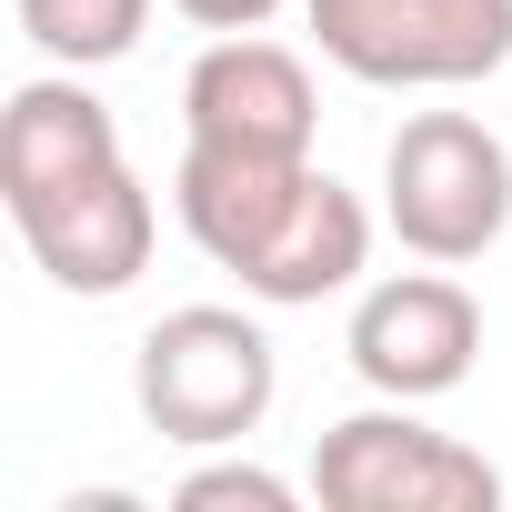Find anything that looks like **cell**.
Returning a JSON list of instances; mask_svg holds the SVG:
<instances>
[{
    "label": "cell",
    "mask_w": 512,
    "mask_h": 512,
    "mask_svg": "<svg viewBox=\"0 0 512 512\" xmlns=\"http://www.w3.org/2000/svg\"><path fill=\"white\" fill-rule=\"evenodd\" d=\"M171 11H181L191 31H262L282 0H171Z\"/></svg>",
    "instance_id": "7c38bea8"
},
{
    "label": "cell",
    "mask_w": 512,
    "mask_h": 512,
    "mask_svg": "<svg viewBox=\"0 0 512 512\" xmlns=\"http://www.w3.org/2000/svg\"><path fill=\"white\" fill-rule=\"evenodd\" d=\"M21 11V41L61 71H101V61H131L141 31H151V0H11Z\"/></svg>",
    "instance_id": "30bf717a"
},
{
    "label": "cell",
    "mask_w": 512,
    "mask_h": 512,
    "mask_svg": "<svg viewBox=\"0 0 512 512\" xmlns=\"http://www.w3.org/2000/svg\"><path fill=\"white\" fill-rule=\"evenodd\" d=\"M282 392V362H272V332L231 312V302H191V312H161L131 352V402L161 442L181 452H221L241 432H262Z\"/></svg>",
    "instance_id": "7a4b0ae2"
},
{
    "label": "cell",
    "mask_w": 512,
    "mask_h": 512,
    "mask_svg": "<svg viewBox=\"0 0 512 512\" xmlns=\"http://www.w3.org/2000/svg\"><path fill=\"white\" fill-rule=\"evenodd\" d=\"M382 221L412 262H482L512 231V151L472 111H412L382 151Z\"/></svg>",
    "instance_id": "3957f363"
},
{
    "label": "cell",
    "mask_w": 512,
    "mask_h": 512,
    "mask_svg": "<svg viewBox=\"0 0 512 512\" xmlns=\"http://www.w3.org/2000/svg\"><path fill=\"white\" fill-rule=\"evenodd\" d=\"M101 161H121V121L81 91V71H41L0 101V201H31Z\"/></svg>",
    "instance_id": "9c48e42d"
},
{
    "label": "cell",
    "mask_w": 512,
    "mask_h": 512,
    "mask_svg": "<svg viewBox=\"0 0 512 512\" xmlns=\"http://www.w3.org/2000/svg\"><path fill=\"white\" fill-rule=\"evenodd\" d=\"M312 131H322L312 71H302V51H282V41H262V31H221V41L181 71V141L302 161Z\"/></svg>",
    "instance_id": "ba28073f"
},
{
    "label": "cell",
    "mask_w": 512,
    "mask_h": 512,
    "mask_svg": "<svg viewBox=\"0 0 512 512\" xmlns=\"http://www.w3.org/2000/svg\"><path fill=\"white\" fill-rule=\"evenodd\" d=\"M11 221H21V241H31V262H41L61 292H81V302L131 292V282L151 272V241H161V201H151V181H141L131 161H101V171H81V181H51V191L11 201Z\"/></svg>",
    "instance_id": "52a82bcc"
},
{
    "label": "cell",
    "mask_w": 512,
    "mask_h": 512,
    "mask_svg": "<svg viewBox=\"0 0 512 512\" xmlns=\"http://www.w3.org/2000/svg\"><path fill=\"white\" fill-rule=\"evenodd\" d=\"M171 211L181 231L211 251V262L272 312H302V302H332L362 282L372 262V211L302 151V161H272V151H211V141H181V171H171Z\"/></svg>",
    "instance_id": "6da1fadb"
},
{
    "label": "cell",
    "mask_w": 512,
    "mask_h": 512,
    "mask_svg": "<svg viewBox=\"0 0 512 512\" xmlns=\"http://www.w3.org/2000/svg\"><path fill=\"white\" fill-rule=\"evenodd\" d=\"M171 512H292V482L262 462H201L171 482Z\"/></svg>",
    "instance_id": "8fae6325"
},
{
    "label": "cell",
    "mask_w": 512,
    "mask_h": 512,
    "mask_svg": "<svg viewBox=\"0 0 512 512\" xmlns=\"http://www.w3.org/2000/svg\"><path fill=\"white\" fill-rule=\"evenodd\" d=\"M302 21L372 91H472L512 61V0H302Z\"/></svg>",
    "instance_id": "277c9868"
},
{
    "label": "cell",
    "mask_w": 512,
    "mask_h": 512,
    "mask_svg": "<svg viewBox=\"0 0 512 512\" xmlns=\"http://www.w3.org/2000/svg\"><path fill=\"white\" fill-rule=\"evenodd\" d=\"M312 492L332 512H502V472L472 442L412 422V402L342 412L312 442Z\"/></svg>",
    "instance_id": "5b68a950"
},
{
    "label": "cell",
    "mask_w": 512,
    "mask_h": 512,
    "mask_svg": "<svg viewBox=\"0 0 512 512\" xmlns=\"http://www.w3.org/2000/svg\"><path fill=\"white\" fill-rule=\"evenodd\" d=\"M352 372L382 392V402H442L472 382L482 362V302L452 282V262L432 272H392L352 302V332H342Z\"/></svg>",
    "instance_id": "8992f818"
}]
</instances>
